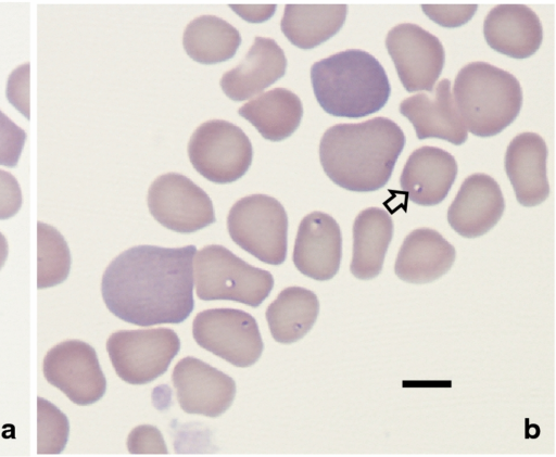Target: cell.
Listing matches in <instances>:
<instances>
[{"label":"cell","mask_w":556,"mask_h":457,"mask_svg":"<svg viewBox=\"0 0 556 457\" xmlns=\"http://www.w3.org/2000/svg\"><path fill=\"white\" fill-rule=\"evenodd\" d=\"M346 13V4H287L280 26L292 45L313 49L341 29Z\"/></svg>","instance_id":"cb8c5ba5"},{"label":"cell","mask_w":556,"mask_h":457,"mask_svg":"<svg viewBox=\"0 0 556 457\" xmlns=\"http://www.w3.org/2000/svg\"><path fill=\"white\" fill-rule=\"evenodd\" d=\"M546 160L547 147L538 134L522 132L509 142L505 170L521 205L536 206L547 199Z\"/></svg>","instance_id":"d6986e66"},{"label":"cell","mask_w":556,"mask_h":457,"mask_svg":"<svg viewBox=\"0 0 556 457\" xmlns=\"http://www.w3.org/2000/svg\"><path fill=\"white\" fill-rule=\"evenodd\" d=\"M197 344L237 367L255 364L263 340L255 318L241 309L211 308L197 314L192 323Z\"/></svg>","instance_id":"9c48e42d"},{"label":"cell","mask_w":556,"mask_h":457,"mask_svg":"<svg viewBox=\"0 0 556 457\" xmlns=\"http://www.w3.org/2000/svg\"><path fill=\"white\" fill-rule=\"evenodd\" d=\"M393 237V220L380 207L362 211L353 224V254L350 270L361 280L377 277Z\"/></svg>","instance_id":"7402d4cb"},{"label":"cell","mask_w":556,"mask_h":457,"mask_svg":"<svg viewBox=\"0 0 556 457\" xmlns=\"http://www.w3.org/2000/svg\"><path fill=\"white\" fill-rule=\"evenodd\" d=\"M241 45V35L232 25L215 15H201L184 30L182 46L187 54L202 64H216L231 59Z\"/></svg>","instance_id":"484cf974"},{"label":"cell","mask_w":556,"mask_h":457,"mask_svg":"<svg viewBox=\"0 0 556 457\" xmlns=\"http://www.w3.org/2000/svg\"><path fill=\"white\" fill-rule=\"evenodd\" d=\"M453 98L466 129L478 137L500 134L516 119L522 105L517 78L486 62H471L460 68Z\"/></svg>","instance_id":"277c9868"},{"label":"cell","mask_w":556,"mask_h":457,"mask_svg":"<svg viewBox=\"0 0 556 457\" xmlns=\"http://www.w3.org/2000/svg\"><path fill=\"white\" fill-rule=\"evenodd\" d=\"M483 35L493 50L513 59L533 55L543 40L539 16L525 4H498L483 23Z\"/></svg>","instance_id":"ac0fdd59"},{"label":"cell","mask_w":556,"mask_h":457,"mask_svg":"<svg viewBox=\"0 0 556 457\" xmlns=\"http://www.w3.org/2000/svg\"><path fill=\"white\" fill-rule=\"evenodd\" d=\"M386 47L406 91L432 92L445 62L438 37L416 24L404 23L389 30Z\"/></svg>","instance_id":"7c38bea8"},{"label":"cell","mask_w":556,"mask_h":457,"mask_svg":"<svg viewBox=\"0 0 556 457\" xmlns=\"http://www.w3.org/2000/svg\"><path fill=\"white\" fill-rule=\"evenodd\" d=\"M342 258V234L338 223L323 212H312L301 220L293 264L312 279L326 281L336 276Z\"/></svg>","instance_id":"5bb4252c"},{"label":"cell","mask_w":556,"mask_h":457,"mask_svg":"<svg viewBox=\"0 0 556 457\" xmlns=\"http://www.w3.org/2000/svg\"><path fill=\"white\" fill-rule=\"evenodd\" d=\"M42 371L50 384L77 405H91L105 394L106 380L96 350L84 341L66 340L50 348Z\"/></svg>","instance_id":"8fae6325"},{"label":"cell","mask_w":556,"mask_h":457,"mask_svg":"<svg viewBox=\"0 0 556 457\" xmlns=\"http://www.w3.org/2000/svg\"><path fill=\"white\" fill-rule=\"evenodd\" d=\"M179 348L180 340L169 328L119 330L106 341L115 372L135 385L147 384L165 373Z\"/></svg>","instance_id":"52a82bcc"},{"label":"cell","mask_w":556,"mask_h":457,"mask_svg":"<svg viewBox=\"0 0 556 457\" xmlns=\"http://www.w3.org/2000/svg\"><path fill=\"white\" fill-rule=\"evenodd\" d=\"M400 112L412 123L420 140L439 138L455 145L467 140V129L456 109L447 78L438 84L432 97L417 93L404 99Z\"/></svg>","instance_id":"e0dca14e"},{"label":"cell","mask_w":556,"mask_h":457,"mask_svg":"<svg viewBox=\"0 0 556 457\" xmlns=\"http://www.w3.org/2000/svg\"><path fill=\"white\" fill-rule=\"evenodd\" d=\"M194 245L132 246L106 267L101 293L108 309L137 326L180 323L193 310Z\"/></svg>","instance_id":"6da1fadb"},{"label":"cell","mask_w":556,"mask_h":457,"mask_svg":"<svg viewBox=\"0 0 556 457\" xmlns=\"http://www.w3.org/2000/svg\"><path fill=\"white\" fill-rule=\"evenodd\" d=\"M188 155L204 178L215 183H229L248 172L253 149L241 128L227 120L211 119L193 131Z\"/></svg>","instance_id":"ba28073f"},{"label":"cell","mask_w":556,"mask_h":457,"mask_svg":"<svg viewBox=\"0 0 556 457\" xmlns=\"http://www.w3.org/2000/svg\"><path fill=\"white\" fill-rule=\"evenodd\" d=\"M128 449L132 454L167 453L160 431L152 426H139L128 435Z\"/></svg>","instance_id":"1f68e13d"},{"label":"cell","mask_w":556,"mask_h":457,"mask_svg":"<svg viewBox=\"0 0 556 457\" xmlns=\"http://www.w3.org/2000/svg\"><path fill=\"white\" fill-rule=\"evenodd\" d=\"M227 229L236 244L261 262L286 261L288 216L275 198L251 194L238 200L228 213Z\"/></svg>","instance_id":"8992f818"},{"label":"cell","mask_w":556,"mask_h":457,"mask_svg":"<svg viewBox=\"0 0 556 457\" xmlns=\"http://www.w3.org/2000/svg\"><path fill=\"white\" fill-rule=\"evenodd\" d=\"M238 113L269 141H281L299 127L303 106L300 98L286 88H274L243 104Z\"/></svg>","instance_id":"603a6c76"},{"label":"cell","mask_w":556,"mask_h":457,"mask_svg":"<svg viewBox=\"0 0 556 457\" xmlns=\"http://www.w3.org/2000/svg\"><path fill=\"white\" fill-rule=\"evenodd\" d=\"M311 81L321 109L337 117L357 118L380 111L391 94L382 65L370 53L349 49L315 62Z\"/></svg>","instance_id":"3957f363"},{"label":"cell","mask_w":556,"mask_h":457,"mask_svg":"<svg viewBox=\"0 0 556 457\" xmlns=\"http://www.w3.org/2000/svg\"><path fill=\"white\" fill-rule=\"evenodd\" d=\"M67 417L49 401L37 399V453L60 454L68 440Z\"/></svg>","instance_id":"83f0119b"},{"label":"cell","mask_w":556,"mask_h":457,"mask_svg":"<svg viewBox=\"0 0 556 457\" xmlns=\"http://www.w3.org/2000/svg\"><path fill=\"white\" fill-rule=\"evenodd\" d=\"M181 409L218 417L232 404L236 382L228 375L192 356L180 359L172 373Z\"/></svg>","instance_id":"4fadbf2b"},{"label":"cell","mask_w":556,"mask_h":457,"mask_svg":"<svg viewBox=\"0 0 556 457\" xmlns=\"http://www.w3.org/2000/svg\"><path fill=\"white\" fill-rule=\"evenodd\" d=\"M195 291L203 301L228 300L260 306L274 287L273 275L254 267L223 245L212 244L195 253Z\"/></svg>","instance_id":"5b68a950"},{"label":"cell","mask_w":556,"mask_h":457,"mask_svg":"<svg viewBox=\"0 0 556 457\" xmlns=\"http://www.w3.org/2000/svg\"><path fill=\"white\" fill-rule=\"evenodd\" d=\"M9 254V246L5 237L0 232V269L3 267Z\"/></svg>","instance_id":"836d02e7"},{"label":"cell","mask_w":556,"mask_h":457,"mask_svg":"<svg viewBox=\"0 0 556 457\" xmlns=\"http://www.w3.org/2000/svg\"><path fill=\"white\" fill-rule=\"evenodd\" d=\"M148 207L157 223L180 233L198 231L216 220L206 192L178 173L161 175L151 183Z\"/></svg>","instance_id":"30bf717a"},{"label":"cell","mask_w":556,"mask_h":457,"mask_svg":"<svg viewBox=\"0 0 556 457\" xmlns=\"http://www.w3.org/2000/svg\"><path fill=\"white\" fill-rule=\"evenodd\" d=\"M286 68L287 59L278 43L256 37L244 59L222 76L219 85L229 99L243 101L276 82Z\"/></svg>","instance_id":"ffe728a7"},{"label":"cell","mask_w":556,"mask_h":457,"mask_svg":"<svg viewBox=\"0 0 556 457\" xmlns=\"http://www.w3.org/2000/svg\"><path fill=\"white\" fill-rule=\"evenodd\" d=\"M23 203L22 190L16 178L0 169V220L14 216Z\"/></svg>","instance_id":"d6a6232c"},{"label":"cell","mask_w":556,"mask_h":457,"mask_svg":"<svg viewBox=\"0 0 556 457\" xmlns=\"http://www.w3.org/2000/svg\"><path fill=\"white\" fill-rule=\"evenodd\" d=\"M318 313L319 301L313 291L288 287L268 305L265 316L274 340L291 344L312 329Z\"/></svg>","instance_id":"d4e9b609"},{"label":"cell","mask_w":556,"mask_h":457,"mask_svg":"<svg viewBox=\"0 0 556 457\" xmlns=\"http://www.w3.org/2000/svg\"><path fill=\"white\" fill-rule=\"evenodd\" d=\"M424 13L442 27L454 28L468 23L478 9L477 4H422Z\"/></svg>","instance_id":"f546056e"},{"label":"cell","mask_w":556,"mask_h":457,"mask_svg":"<svg viewBox=\"0 0 556 457\" xmlns=\"http://www.w3.org/2000/svg\"><path fill=\"white\" fill-rule=\"evenodd\" d=\"M405 145L400 126L387 117L328 128L319 143L324 172L337 186L371 192L386 186Z\"/></svg>","instance_id":"7a4b0ae2"},{"label":"cell","mask_w":556,"mask_h":457,"mask_svg":"<svg viewBox=\"0 0 556 457\" xmlns=\"http://www.w3.org/2000/svg\"><path fill=\"white\" fill-rule=\"evenodd\" d=\"M504 210L498 183L491 176L477 173L462 183L447 210V221L459 236L478 238L497 224Z\"/></svg>","instance_id":"9a60e30c"},{"label":"cell","mask_w":556,"mask_h":457,"mask_svg":"<svg viewBox=\"0 0 556 457\" xmlns=\"http://www.w3.org/2000/svg\"><path fill=\"white\" fill-rule=\"evenodd\" d=\"M29 63L15 68L8 79L7 97L16 109L29 118Z\"/></svg>","instance_id":"4dcf8cb0"},{"label":"cell","mask_w":556,"mask_h":457,"mask_svg":"<svg viewBox=\"0 0 556 457\" xmlns=\"http://www.w3.org/2000/svg\"><path fill=\"white\" fill-rule=\"evenodd\" d=\"M456 251L443 236L430 228L409 232L397 253L394 272L408 283L432 282L454 264Z\"/></svg>","instance_id":"44dd1931"},{"label":"cell","mask_w":556,"mask_h":457,"mask_svg":"<svg viewBox=\"0 0 556 457\" xmlns=\"http://www.w3.org/2000/svg\"><path fill=\"white\" fill-rule=\"evenodd\" d=\"M71 252L64 237L52 226L37 224V287L46 289L65 281L71 269Z\"/></svg>","instance_id":"4316f807"},{"label":"cell","mask_w":556,"mask_h":457,"mask_svg":"<svg viewBox=\"0 0 556 457\" xmlns=\"http://www.w3.org/2000/svg\"><path fill=\"white\" fill-rule=\"evenodd\" d=\"M457 175V163L448 152L437 147H421L407 158L400 188L409 201L422 206L441 203Z\"/></svg>","instance_id":"2e32d148"},{"label":"cell","mask_w":556,"mask_h":457,"mask_svg":"<svg viewBox=\"0 0 556 457\" xmlns=\"http://www.w3.org/2000/svg\"><path fill=\"white\" fill-rule=\"evenodd\" d=\"M25 141V130L0 111V165L15 167Z\"/></svg>","instance_id":"f1b7e54d"}]
</instances>
